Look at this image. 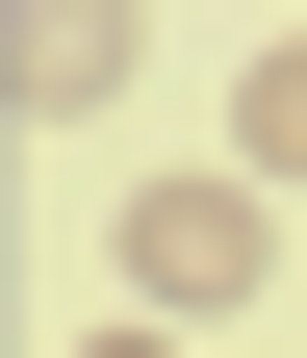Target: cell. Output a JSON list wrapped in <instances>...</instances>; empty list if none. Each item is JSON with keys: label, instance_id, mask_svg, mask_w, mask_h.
<instances>
[{"label": "cell", "instance_id": "obj_1", "mask_svg": "<svg viewBox=\"0 0 307 358\" xmlns=\"http://www.w3.org/2000/svg\"><path fill=\"white\" fill-rule=\"evenodd\" d=\"M103 256H128V307H154V333H231V307L282 282V205H256V179H154Z\"/></svg>", "mask_w": 307, "mask_h": 358}, {"label": "cell", "instance_id": "obj_2", "mask_svg": "<svg viewBox=\"0 0 307 358\" xmlns=\"http://www.w3.org/2000/svg\"><path fill=\"white\" fill-rule=\"evenodd\" d=\"M128 52H154V26H128V0H26V52H0V77H26V103H103Z\"/></svg>", "mask_w": 307, "mask_h": 358}, {"label": "cell", "instance_id": "obj_3", "mask_svg": "<svg viewBox=\"0 0 307 358\" xmlns=\"http://www.w3.org/2000/svg\"><path fill=\"white\" fill-rule=\"evenodd\" d=\"M231 179H256V205H282V179H307V26H282V52H256V77H231Z\"/></svg>", "mask_w": 307, "mask_h": 358}, {"label": "cell", "instance_id": "obj_4", "mask_svg": "<svg viewBox=\"0 0 307 358\" xmlns=\"http://www.w3.org/2000/svg\"><path fill=\"white\" fill-rule=\"evenodd\" d=\"M77 358H180V333H154V307H128V333H77Z\"/></svg>", "mask_w": 307, "mask_h": 358}]
</instances>
